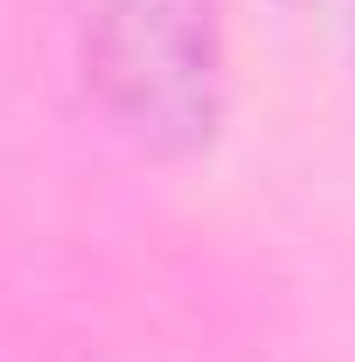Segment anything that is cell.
Instances as JSON below:
<instances>
[{"instance_id":"1","label":"cell","mask_w":355,"mask_h":362,"mask_svg":"<svg viewBox=\"0 0 355 362\" xmlns=\"http://www.w3.org/2000/svg\"><path fill=\"white\" fill-rule=\"evenodd\" d=\"M98 112L139 153H195L223 119L216 0H63Z\"/></svg>"}]
</instances>
